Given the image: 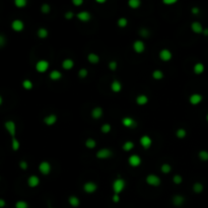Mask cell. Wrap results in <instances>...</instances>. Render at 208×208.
I'll use <instances>...</instances> for the list:
<instances>
[{
    "mask_svg": "<svg viewBox=\"0 0 208 208\" xmlns=\"http://www.w3.org/2000/svg\"><path fill=\"white\" fill-rule=\"evenodd\" d=\"M173 182H174V184H176V185L182 184V182H183V177L181 176V175H175L174 177H173Z\"/></svg>",
    "mask_w": 208,
    "mask_h": 208,
    "instance_id": "cell-45",
    "label": "cell"
},
{
    "mask_svg": "<svg viewBox=\"0 0 208 208\" xmlns=\"http://www.w3.org/2000/svg\"><path fill=\"white\" fill-rule=\"evenodd\" d=\"M2 103H3V98L1 97V95H0V106L2 105Z\"/></svg>",
    "mask_w": 208,
    "mask_h": 208,
    "instance_id": "cell-58",
    "label": "cell"
},
{
    "mask_svg": "<svg viewBox=\"0 0 208 208\" xmlns=\"http://www.w3.org/2000/svg\"><path fill=\"white\" fill-rule=\"evenodd\" d=\"M151 76H152V78L155 79V80H161L164 77V74L160 69H155V70L152 71Z\"/></svg>",
    "mask_w": 208,
    "mask_h": 208,
    "instance_id": "cell-28",
    "label": "cell"
},
{
    "mask_svg": "<svg viewBox=\"0 0 208 208\" xmlns=\"http://www.w3.org/2000/svg\"><path fill=\"white\" fill-rule=\"evenodd\" d=\"M191 30H192V32L193 33H195V34H197V35H200V34H202L203 33V26H202V25H201V22H199V21H193L191 24Z\"/></svg>",
    "mask_w": 208,
    "mask_h": 208,
    "instance_id": "cell-21",
    "label": "cell"
},
{
    "mask_svg": "<svg viewBox=\"0 0 208 208\" xmlns=\"http://www.w3.org/2000/svg\"><path fill=\"white\" fill-rule=\"evenodd\" d=\"M204 70H205V66H204V64L201 63V62L196 63L194 65V67H193V71H194L195 74H197V75L202 74V73L204 72Z\"/></svg>",
    "mask_w": 208,
    "mask_h": 208,
    "instance_id": "cell-27",
    "label": "cell"
},
{
    "mask_svg": "<svg viewBox=\"0 0 208 208\" xmlns=\"http://www.w3.org/2000/svg\"><path fill=\"white\" fill-rule=\"evenodd\" d=\"M39 171H40V173L42 175H44V176H47V175H49L50 173H51V171H52V165H51V164L49 163V161H47V160H43L42 163H40V164H39Z\"/></svg>",
    "mask_w": 208,
    "mask_h": 208,
    "instance_id": "cell-5",
    "label": "cell"
},
{
    "mask_svg": "<svg viewBox=\"0 0 208 208\" xmlns=\"http://www.w3.org/2000/svg\"><path fill=\"white\" fill-rule=\"evenodd\" d=\"M110 87H111V90L112 91L115 92V94H118V92H121L122 88H123V86H122V83L119 81V80L115 79V80H113V81H112Z\"/></svg>",
    "mask_w": 208,
    "mask_h": 208,
    "instance_id": "cell-20",
    "label": "cell"
},
{
    "mask_svg": "<svg viewBox=\"0 0 208 208\" xmlns=\"http://www.w3.org/2000/svg\"><path fill=\"white\" fill-rule=\"evenodd\" d=\"M160 171L163 174H169L172 172V165L169 164H163L160 165Z\"/></svg>",
    "mask_w": 208,
    "mask_h": 208,
    "instance_id": "cell-35",
    "label": "cell"
},
{
    "mask_svg": "<svg viewBox=\"0 0 208 208\" xmlns=\"http://www.w3.org/2000/svg\"><path fill=\"white\" fill-rule=\"evenodd\" d=\"M22 87H24L25 90H30L34 87V83H33L32 80L25 79L24 81H22Z\"/></svg>",
    "mask_w": 208,
    "mask_h": 208,
    "instance_id": "cell-37",
    "label": "cell"
},
{
    "mask_svg": "<svg viewBox=\"0 0 208 208\" xmlns=\"http://www.w3.org/2000/svg\"><path fill=\"white\" fill-rule=\"evenodd\" d=\"M76 17H77V20L82 21V22H87L90 21L91 20V14L90 12H88V11L86 10H82L80 11V12H78L77 14H76Z\"/></svg>",
    "mask_w": 208,
    "mask_h": 208,
    "instance_id": "cell-13",
    "label": "cell"
},
{
    "mask_svg": "<svg viewBox=\"0 0 208 208\" xmlns=\"http://www.w3.org/2000/svg\"><path fill=\"white\" fill-rule=\"evenodd\" d=\"M49 66H50V63L48 62L47 60H44V59L39 60L36 63V70H37V72H39V73H45V72L48 71Z\"/></svg>",
    "mask_w": 208,
    "mask_h": 208,
    "instance_id": "cell-6",
    "label": "cell"
},
{
    "mask_svg": "<svg viewBox=\"0 0 208 208\" xmlns=\"http://www.w3.org/2000/svg\"><path fill=\"white\" fill-rule=\"evenodd\" d=\"M84 145H86V147L88 149H94L95 148V146H97V141H95L94 138H87L86 142H84Z\"/></svg>",
    "mask_w": 208,
    "mask_h": 208,
    "instance_id": "cell-31",
    "label": "cell"
},
{
    "mask_svg": "<svg viewBox=\"0 0 208 208\" xmlns=\"http://www.w3.org/2000/svg\"><path fill=\"white\" fill-rule=\"evenodd\" d=\"M87 75H88V70L86 68L79 69V71H78V77L79 78H86V77H87Z\"/></svg>",
    "mask_w": 208,
    "mask_h": 208,
    "instance_id": "cell-44",
    "label": "cell"
},
{
    "mask_svg": "<svg viewBox=\"0 0 208 208\" xmlns=\"http://www.w3.org/2000/svg\"><path fill=\"white\" fill-rule=\"evenodd\" d=\"M177 2H178L177 0H164V4L165 5H173V4H176Z\"/></svg>",
    "mask_w": 208,
    "mask_h": 208,
    "instance_id": "cell-52",
    "label": "cell"
},
{
    "mask_svg": "<svg viewBox=\"0 0 208 208\" xmlns=\"http://www.w3.org/2000/svg\"><path fill=\"white\" fill-rule=\"evenodd\" d=\"M202 99H203L202 95L196 92V94H192L190 95V98H189V103H190L192 106H197L202 102Z\"/></svg>",
    "mask_w": 208,
    "mask_h": 208,
    "instance_id": "cell-17",
    "label": "cell"
},
{
    "mask_svg": "<svg viewBox=\"0 0 208 208\" xmlns=\"http://www.w3.org/2000/svg\"><path fill=\"white\" fill-rule=\"evenodd\" d=\"M4 127L7 132L9 133L11 138H15V135H16V124H15V122L12 120L6 121L4 123Z\"/></svg>",
    "mask_w": 208,
    "mask_h": 208,
    "instance_id": "cell-4",
    "label": "cell"
},
{
    "mask_svg": "<svg viewBox=\"0 0 208 208\" xmlns=\"http://www.w3.org/2000/svg\"><path fill=\"white\" fill-rule=\"evenodd\" d=\"M74 67V61L70 58H67V59H64L62 61V68L64 70H70Z\"/></svg>",
    "mask_w": 208,
    "mask_h": 208,
    "instance_id": "cell-24",
    "label": "cell"
},
{
    "mask_svg": "<svg viewBox=\"0 0 208 208\" xmlns=\"http://www.w3.org/2000/svg\"><path fill=\"white\" fill-rule=\"evenodd\" d=\"M15 208H29V203L25 200H18L15 203Z\"/></svg>",
    "mask_w": 208,
    "mask_h": 208,
    "instance_id": "cell-42",
    "label": "cell"
},
{
    "mask_svg": "<svg viewBox=\"0 0 208 208\" xmlns=\"http://www.w3.org/2000/svg\"><path fill=\"white\" fill-rule=\"evenodd\" d=\"M202 34L204 35V36H206V37H207V36H208V29H204Z\"/></svg>",
    "mask_w": 208,
    "mask_h": 208,
    "instance_id": "cell-57",
    "label": "cell"
},
{
    "mask_svg": "<svg viewBox=\"0 0 208 208\" xmlns=\"http://www.w3.org/2000/svg\"><path fill=\"white\" fill-rule=\"evenodd\" d=\"M40 183H41L40 178L37 175H32V176L29 177V179H28V186L30 188H37L40 185Z\"/></svg>",
    "mask_w": 208,
    "mask_h": 208,
    "instance_id": "cell-15",
    "label": "cell"
},
{
    "mask_svg": "<svg viewBox=\"0 0 208 208\" xmlns=\"http://www.w3.org/2000/svg\"><path fill=\"white\" fill-rule=\"evenodd\" d=\"M122 124L126 128H134L137 126L136 121L132 117H124L122 119Z\"/></svg>",
    "mask_w": 208,
    "mask_h": 208,
    "instance_id": "cell-14",
    "label": "cell"
},
{
    "mask_svg": "<svg viewBox=\"0 0 208 208\" xmlns=\"http://www.w3.org/2000/svg\"><path fill=\"white\" fill-rule=\"evenodd\" d=\"M134 146H135V145H134V142L133 141L127 140V141L124 142V144H123L122 148H123V150H124V151L129 152V151H131V150L134 148Z\"/></svg>",
    "mask_w": 208,
    "mask_h": 208,
    "instance_id": "cell-29",
    "label": "cell"
},
{
    "mask_svg": "<svg viewBox=\"0 0 208 208\" xmlns=\"http://www.w3.org/2000/svg\"><path fill=\"white\" fill-rule=\"evenodd\" d=\"M82 188L86 194H92L98 190V185L95 182H92V181H88V182H86L83 184Z\"/></svg>",
    "mask_w": 208,
    "mask_h": 208,
    "instance_id": "cell-7",
    "label": "cell"
},
{
    "mask_svg": "<svg viewBox=\"0 0 208 208\" xmlns=\"http://www.w3.org/2000/svg\"><path fill=\"white\" fill-rule=\"evenodd\" d=\"M191 12L193 14H198L200 12V8H199V7H197V6H193L191 8Z\"/></svg>",
    "mask_w": 208,
    "mask_h": 208,
    "instance_id": "cell-54",
    "label": "cell"
},
{
    "mask_svg": "<svg viewBox=\"0 0 208 208\" xmlns=\"http://www.w3.org/2000/svg\"><path fill=\"white\" fill-rule=\"evenodd\" d=\"M148 101H149L148 97L144 94L138 95L136 97V99H135V102H136V104L138 106H145L146 104L148 103Z\"/></svg>",
    "mask_w": 208,
    "mask_h": 208,
    "instance_id": "cell-22",
    "label": "cell"
},
{
    "mask_svg": "<svg viewBox=\"0 0 208 208\" xmlns=\"http://www.w3.org/2000/svg\"><path fill=\"white\" fill-rule=\"evenodd\" d=\"M139 35H140L142 38H148V36H149V30L147 29H145V28H142L139 30Z\"/></svg>",
    "mask_w": 208,
    "mask_h": 208,
    "instance_id": "cell-46",
    "label": "cell"
},
{
    "mask_svg": "<svg viewBox=\"0 0 208 208\" xmlns=\"http://www.w3.org/2000/svg\"><path fill=\"white\" fill-rule=\"evenodd\" d=\"M192 189H193V191L195 192V193L200 194V193H202V192H203V190H204V186H203V184H202V183L196 182V183L193 184V187H192Z\"/></svg>",
    "mask_w": 208,
    "mask_h": 208,
    "instance_id": "cell-32",
    "label": "cell"
},
{
    "mask_svg": "<svg viewBox=\"0 0 208 208\" xmlns=\"http://www.w3.org/2000/svg\"><path fill=\"white\" fill-rule=\"evenodd\" d=\"M6 44V38L3 35H0V48L4 47Z\"/></svg>",
    "mask_w": 208,
    "mask_h": 208,
    "instance_id": "cell-50",
    "label": "cell"
},
{
    "mask_svg": "<svg viewBox=\"0 0 208 208\" xmlns=\"http://www.w3.org/2000/svg\"><path fill=\"white\" fill-rule=\"evenodd\" d=\"M49 77L51 80H53V81H58V80L62 78V73H61L59 70H52L50 72Z\"/></svg>",
    "mask_w": 208,
    "mask_h": 208,
    "instance_id": "cell-26",
    "label": "cell"
},
{
    "mask_svg": "<svg viewBox=\"0 0 208 208\" xmlns=\"http://www.w3.org/2000/svg\"><path fill=\"white\" fill-rule=\"evenodd\" d=\"M21 147V142L18 141V139L16 137L15 138H11V148H12L13 151H17Z\"/></svg>",
    "mask_w": 208,
    "mask_h": 208,
    "instance_id": "cell-34",
    "label": "cell"
},
{
    "mask_svg": "<svg viewBox=\"0 0 208 208\" xmlns=\"http://www.w3.org/2000/svg\"><path fill=\"white\" fill-rule=\"evenodd\" d=\"M176 136L177 138H179V139H184V138L187 136V131L184 128H179L176 131Z\"/></svg>",
    "mask_w": 208,
    "mask_h": 208,
    "instance_id": "cell-36",
    "label": "cell"
},
{
    "mask_svg": "<svg viewBox=\"0 0 208 208\" xmlns=\"http://www.w3.org/2000/svg\"><path fill=\"white\" fill-rule=\"evenodd\" d=\"M128 5L131 9H138L141 6V1L140 0H129Z\"/></svg>",
    "mask_w": 208,
    "mask_h": 208,
    "instance_id": "cell-33",
    "label": "cell"
},
{
    "mask_svg": "<svg viewBox=\"0 0 208 208\" xmlns=\"http://www.w3.org/2000/svg\"><path fill=\"white\" fill-rule=\"evenodd\" d=\"M109 68H110V70H112V71H116L117 68H118V63L114 60L110 61L109 62Z\"/></svg>",
    "mask_w": 208,
    "mask_h": 208,
    "instance_id": "cell-47",
    "label": "cell"
},
{
    "mask_svg": "<svg viewBox=\"0 0 208 208\" xmlns=\"http://www.w3.org/2000/svg\"><path fill=\"white\" fill-rule=\"evenodd\" d=\"M133 51L137 54H141L145 51V43L141 40H136L132 45Z\"/></svg>",
    "mask_w": 208,
    "mask_h": 208,
    "instance_id": "cell-10",
    "label": "cell"
},
{
    "mask_svg": "<svg viewBox=\"0 0 208 208\" xmlns=\"http://www.w3.org/2000/svg\"><path fill=\"white\" fill-rule=\"evenodd\" d=\"M5 205H6L5 200H4V199H2V198H0V208L5 207Z\"/></svg>",
    "mask_w": 208,
    "mask_h": 208,
    "instance_id": "cell-55",
    "label": "cell"
},
{
    "mask_svg": "<svg viewBox=\"0 0 208 208\" xmlns=\"http://www.w3.org/2000/svg\"><path fill=\"white\" fill-rule=\"evenodd\" d=\"M172 202L176 207H181L185 203V197L181 194H177L172 198Z\"/></svg>",
    "mask_w": 208,
    "mask_h": 208,
    "instance_id": "cell-19",
    "label": "cell"
},
{
    "mask_svg": "<svg viewBox=\"0 0 208 208\" xmlns=\"http://www.w3.org/2000/svg\"><path fill=\"white\" fill-rule=\"evenodd\" d=\"M14 5L17 7V8H25V7L28 5V1L26 0H15Z\"/></svg>",
    "mask_w": 208,
    "mask_h": 208,
    "instance_id": "cell-41",
    "label": "cell"
},
{
    "mask_svg": "<svg viewBox=\"0 0 208 208\" xmlns=\"http://www.w3.org/2000/svg\"><path fill=\"white\" fill-rule=\"evenodd\" d=\"M126 188V181L123 178H117L112 184V189H113L114 194L120 195Z\"/></svg>",
    "mask_w": 208,
    "mask_h": 208,
    "instance_id": "cell-1",
    "label": "cell"
},
{
    "mask_svg": "<svg viewBox=\"0 0 208 208\" xmlns=\"http://www.w3.org/2000/svg\"><path fill=\"white\" fill-rule=\"evenodd\" d=\"M51 208H53V207H51Z\"/></svg>",
    "mask_w": 208,
    "mask_h": 208,
    "instance_id": "cell-60",
    "label": "cell"
},
{
    "mask_svg": "<svg viewBox=\"0 0 208 208\" xmlns=\"http://www.w3.org/2000/svg\"><path fill=\"white\" fill-rule=\"evenodd\" d=\"M68 203L71 207L76 208L80 205V199L77 197V196L71 195V196H69V198H68Z\"/></svg>",
    "mask_w": 208,
    "mask_h": 208,
    "instance_id": "cell-23",
    "label": "cell"
},
{
    "mask_svg": "<svg viewBox=\"0 0 208 208\" xmlns=\"http://www.w3.org/2000/svg\"><path fill=\"white\" fill-rule=\"evenodd\" d=\"M87 61L92 65H95L99 62V56L95 53H90L87 55Z\"/></svg>",
    "mask_w": 208,
    "mask_h": 208,
    "instance_id": "cell-25",
    "label": "cell"
},
{
    "mask_svg": "<svg viewBox=\"0 0 208 208\" xmlns=\"http://www.w3.org/2000/svg\"><path fill=\"white\" fill-rule=\"evenodd\" d=\"M41 11L42 13L48 14L50 13V11H51V6H50V4H48V3H44V4H42L41 6Z\"/></svg>",
    "mask_w": 208,
    "mask_h": 208,
    "instance_id": "cell-43",
    "label": "cell"
},
{
    "mask_svg": "<svg viewBox=\"0 0 208 208\" xmlns=\"http://www.w3.org/2000/svg\"><path fill=\"white\" fill-rule=\"evenodd\" d=\"M206 121L208 122V113H207V115H206Z\"/></svg>",
    "mask_w": 208,
    "mask_h": 208,
    "instance_id": "cell-59",
    "label": "cell"
},
{
    "mask_svg": "<svg viewBox=\"0 0 208 208\" xmlns=\"http://www.w3.org/2000/svg\"><path fill=\"white\" fill-rule=\"evenodd\" d=\"M103 115H104V110L101 107H95L90 112V116L92 119H95V120L101 119L103 117Z\"/></svg>",
    "mask_w": 208,
    "mask_h": 208,
    "instance_id": "cell-16",
    "label": "cell"
},
{
    "mask_svg": "<svg viewBox=\"0 0 208 208\" xmlns=\"http://www.w3.org/2000/svg\"><path fill=\"white\" fill-rule=\"evenodd\" d=\"M95 2L99 3V4H104V3H106V0H95Z\"/></svg>",
    "mask_w": 208,
    "mask_h": 208,
    "instance_id": "cell-56",
    "label": "cell"
},
{
    "mask_svg": "<svg viewBox=\"0 0 208 208\" xmlns=\"http://www.w3.org/2000/svg\"><path fill=\"white\" fill-rule=\"evenodd\" d=\"M72 4L74 6H81L83 4V0H73Z\"/></svg>",
    "mask_w": 208,
    "mask_h": 208,
    "instance_id": "cell-53",
    "label": "cell"
},
{
    "mask_svg": "<svg viewBox=\"0 0 208 208\" xmlns=\"http://www.w3.org/2000/svg\"><path fill=\"white\" fill-rule=\"evenodd\" d=\"M37 36L40 38V39H46L49 36V32L46 28H40L37 30Z\"/></svg>",
    "mask_w": 208,
    "mask_h": 208,
    "instance_id": "cell-30",
    "label": "cell"
},
{
    "mask_svg": "<svg viewBox=\"0 0 208 208\" xmlns=\"http://www.w3.org/2000/svg\"><path fill=\"white\" fill-rule=\"evenodd\" d=\"M64 17L66 18L67 21H70V20H72L73 17H74V13H73V11H71V10L66 11L65 14H64Z\"/></svg>",
    "mask_w": 208,
    "mask_h": 208,
    "instance_id": "cell-48",
    "label": "cell"
},
{
    "mask_svg": "<svg viewBox=\"0 0 208 208\" xmlns=\"http://www.w3.org/2000/svg\"><path fill=\"white\" fill-rule=\"evenodd\" d=\"M159 57L163 62H169V61L172 60V58H173V53H172V51H169V49L164 48V49H161L159 51Z\"/></svg>",
    "mask_w": 208,
    "mask_h": 208,
    "instance_id": "cell-8",
    "label": "cell"
},
{
    "mask_svg": "<svg viewBox=\"0 0 208 208\" xmlns=\"http://www.w3.org/2000/svg\"><path fill=\"white\" fill-rule=\"evenodd\" d=\"M139 143L144 149H149L152 145V139H151V137L148 135H142L140 137Z\"/></svg>",
    "mask_w": 208,
    "mask_h": 208,
    "instance_id": "cell-11",
    "label": "cell"
},
{
    "mask_svg": "<svg viewBox=\"0 0 208 208\" xmlns=\"http://www.w3.org/2000/svg\"><path fill=\"white\" fill-rule=\"evenodd\" d=\"M198 156L202 161H208V151L207 150H200L198 152Z\"/></svg>",
    "mask_w": 208,
    "mask_h": 208,
    "instance_id": "cell-40",
    "label": "cell"
},
{
    "mask_svg": "<svg viewBox=\"0 0 208 208\" xmlns=\"http://www.w3.org/2000/svg\"><path fill=\"white\" fill-rule=\"evenodd\" d=\"M111 130H112V126H111V124H109V123H105V124H103L101 127V132L104 134L110 133Z\"/></svg>",
    "mask_w": 208,
    "mask_h": 208,
    "instance_id": "cell-39",
    "label": "cell"
},
{
    "mask_svg": "<svg viewBox=\"0 0 208 208\" xmlns=\"http://www.w3.org/2000/svg\"><path fill=\"white\" fill-rule=\"evenodd\" d=\"M11 29H12L14 32L21 33L25 30V22L21 20H14L11 22Z\"/></svg>",
    "mask_w": 208,
    "mask_h": 208,
    "instance_id": "cell-12",
    "label": "cell"
},
{
    "mask_svg": "<svg viewBox=\"0 0 208 208\" xmlns=\"http://www.w3.org/2000/svg\"><path fill=\"white\" fill-rule=\"evenodd\" d=\"M128 164L130 167L137 168L142 164V159L138 155H131L128 157Z\"/></svg>",
    "mask_w": 208,
    "mask_h": 208,
    "instance_id": "cell-9",
    "label": "cell"
},
{
    "mask_svg": "<svg viewBox=\"0 0 208 208\" xmlns=\"http://www.w3.org/2000/svg\"><path fill=\"white\" fill-rule=\"evenodd\" d=\"M146 184L149 185L151 187H159L161 184V180L157 175L155 174H149L147 175V177L145 178Z\"/></svg>",
    "mask_w": 208,
    "mask_h": 208,
    "instance_id": "cell-2",
    "label": "cell"
},
{
    "mask_svg": "<svg viewBox=\"0 0 208 208\" xmlns=\"http://www.w3.org/2000/svg\"><path fill=\"white\" fill-rule=\"evenodd\" d=\"M120 200H121V198H120V195H118V194H114L113 196H112V201H113L114 203H119V202H120Z\"/></svg>",
    "mask_w": 208,
    "mask_h": 208,
    "instance_id": "cell-51",
    "label": "cell"
},
{
    "mask_svg": "<svg viewBox=\"0 0 208 208\" xmlns=\"http://www.w3.org/2000/svg\"><path fill=\"white\" fill-rule=\"evenodd\" d=\"M113 156V151L110 148H101L95 153V157L99 159H108Z\"/></svg>",
    "mask_w": 208,
    "mask_h": 208,
    "instance_id": "cell-3",
    "label": "cell"
},
{
    "mask_svg": "<svg viewBox=\"0 0 208 208\" xmlns=\"http://www.w3.org/2000/svg\"><path fill=\"white\" fill-rule=\"evenodd\" d=\"M20 168L22 169V171H26L28 168H29V164L25 160H21L20 161Z\"/></svg>",
    "mask_w": 208,
    "mask_h": 208,
    "instance_id": "cell-49",
    "label": "cell"
},
{
    "mask_svg": "<svg viewBox=\"0 0 208 208\" xmlns=\"http://www.w3.org/2000/svg\"><path fill=\"white\" fill-rule=\"evenodd\" d=\"M127 25H128V20H127L126 17H120L117 21V25L119 26V28H121V29L126 28Z\"/></svg>",
    "mask_w": 208,
    "mask_h": 208,
    "instance_id": "cell-38",
    "label": "cell"
},
{
    "mask_svg": "<svg viewBox=\"0 0 208 208\" xmlns=\"http://www.w3.org/2000/svg\"><path fill=\"white\" fill-rule=\"evenodd\" d=\"M57 120H58V117L55 114H50L44 118V124L47 126H53L57 123Z\"/></svg>",
    "mask_w": 208,
    "mask_h": 208,
    "instance_id": "cell-18",
    "label": "cell"
}]
</instances>
